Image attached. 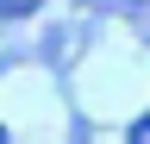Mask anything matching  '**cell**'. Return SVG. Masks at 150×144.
Instances as JSON below:
<instances>
[{"mask_svg":"<svg viewBox=\"0 0 150 144\" xmlns=\"http://www.w3.org/2000/svg\"><path fill=\"white\" fill-rule=\"evenodd\" d=\"M0 144H6V138H0Z\"/></svg>","mask_w":150,"mask_h":144,"instance_id":"obj_2","label":"cell"},{"mask_svg":"<svg viewBox=\"0 0 150 144\" xmlns=\"http://www.w3.org/2000/svg\"><path fill=\"white\" fill-rule=\"evenodd\" d=\"M44 0H0V19H25V13H38Z\"/></svg>","mask_w":150,"mask_h":144,"instance_id":"obj_1","label":"cell"}]
</instances>
